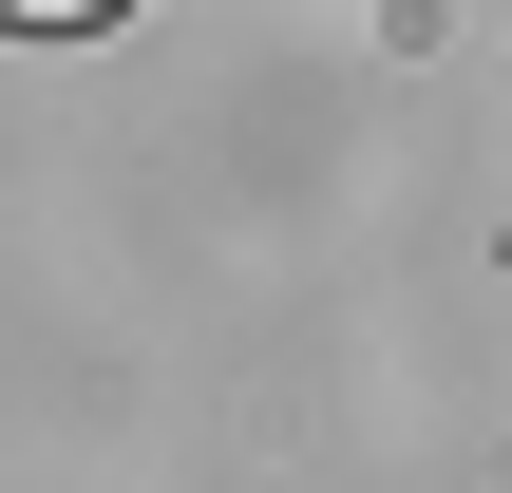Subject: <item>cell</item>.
<instances>
[{
    "label": "cell",
    "mask_w": 512,
    "mask_h": 493,
    "mask_svg": "<svg viewBox=\"0 0 512 493\" xmlns=\"http://www.w3.org/2000/svg\"><path fill=\"white\" fill-rule=\"evenodd\" d=\"M0 19H114V0H0Z\"/></svg>",
    "instance_id": "1"
}]
</instances>
